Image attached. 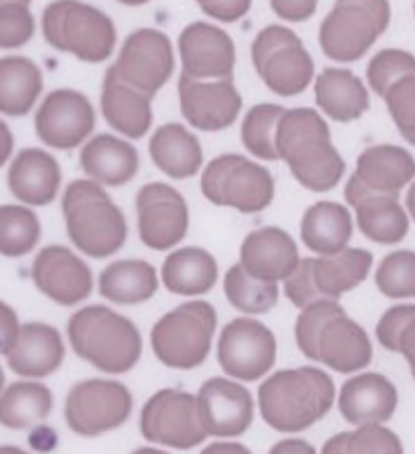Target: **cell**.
Masks as SVG:
<instances>
[{
    "mask_svg": "<svg viewBox=\"0 0 415 454\" xmlns=\"http://www.w3.org/2000/svg\"><path fill=\"white\" fill-rule=\"evenodd\" d=\"M34 29V15L26 3H0V48L26 46Z\"/></svg>",
    "mask_w": 415,
    "mask_h": 454,
    "instance_id": "obj_44",
    "label": "cell"
},
{
    "mask_svg": "<svg viewBox=\"0 0 415 454\" xmlns=\"http://www.w3.org/2000/svg\"><path fill=\"white\" fill-rule=\"evenodd\" d=\"M204 452L210 454V452H249V450L241 444H212L208 446Z\"/></svg>",
    "mask_w": 415,
    "mask_h": 454,
    "instance_id": "obj_51",
    "label": "cell"
},
{
    "mask_svg": "<svg viewBox=\"0 0 415 454\" xmlns=\"http://www.w3.org/2000/svg\"><path fill=\"white\" fill-rule=\"evenodd\" d=\"M388 0H339L320 26V48L339 63L359 60L387 32Z\"/></svg>",
    "mask_w": 415,
    "mask_h": 454,
    "instance_id": "obj_9",
    "label": "cell"
},
{
    "mask_svg": "<svg viewBox=\"0 0 415 454\" xmlns=\"http://www.w3.org/2000/svg\"><path fill=\"white\" fill-rule=\"evenodd\" d=\"M9 367L23 378H46L63 365L65 345L57 328L32 322L20 326V334L7 353Z\"/></svg>",
    "mask_w": 415,
    "mask_h": 454,
    "instance_id": "obj_25",
    "label": "cell"
},
{
    "mask_svg": "<svg viewBox=\"0 0 415 454\" xmlns=\"http://www.w3.org/2000/svg\"><path fill=\"white\" fill-rule=\"evenodd\" d=\"M158 291L156 268L144 260L114 262L100 274V294L111 303L137 305Z\"/></svg>",
    "mask_w": 415,
    "mask_h": 454,
    "instance_id": "obj_35",
    "label": "cell"
},
{
    "mask_svg": "<svg viewBox=\"0 0 415 454\" xmlns=\"http://www.w3.org/2000/svg\"><path fill=\"white\" fill-rule=\"evenodd\" d=\"M270 4L280 20L301 23L316 13L318 0H270Z\"/></svg>",
    "mask_w": 415,
    "mask_h": 454,
    "instance_id": "obj_46",
    "label": "cell"
},
{
    "mask_svg": "<svg viewBox=\"0 0 415 454\" xmlns=\"http://www.w3.org/2000/svg\"><path fill=\"white\" fill-rule=\"evenodd\" d=\"M356 207L357 226L370 241L393 245L407 237L409 218L399 204V198L380 193H365L351 200Z\"/></svg>",
    "mask_w": 415,
    "mask_h": 454,
    "instance_id": "obj_32",
    "label": "cell"
},
{
    "mask_svg": "<svg viewBox=\"0 0 415 454\" xmlns=\"http://www.w3.org/2000/svg\"><path fill=\"white\" fill-rule=\"evenodd\" d=\"M224 294L229 303L243 314H268L278 303L277 282L258 280L237 263L224 276Z\"/></svg>",
    "mask_w": 415,
    "mask_h": 454,
    "instance_id": "obj_37",
    "label": "cell"
},
{
    "mask_svg": "<svg viewBox=\"0 0 415 454\" xmlns=\"http://www.w3.org/2000/svg\"><path fill=\"white\" fill-rule=\"evenodd\" d=\"M13 147H15L13 133H11L7 122L0 121V168L9 162L11 154H13Z\"/></svg>",
    "mask_w": 415,
    "mask_h": 454,
    "instance_id": "obj_49",
    "label": "cell"
},
{
    "mask_svg": "<svg viewBox=\"0 0 415 454\" xmlns=\"http://www.w3.org/2000/svg\"><path fill=\"white\" fill-rule=\"evenodd\" d=\"M48 44L85 63H102L117 44V29L108 15L79 0H54L42 15Z\"/></svg>",
    "mask_w": 415,
    "mask_h": 454,
    "instance_id": "obj_6",
    "label": "cell"
},
{
    "mask_svg": "<svg viewBox=\"0 0 415 454\" xmlns=\"http://www.w3.org/2000/svg\"><path fill=\"white\" fill-rule=\"evenodd\" d=\"M415 164L407 150L399 145H374L357 158V170L345 187V200L365 193L399 198L401 189L413 181Z\"/></svg>",
    "mask_w": 415,
    "mask_h": 454,
    "instance_id": "obj_20",
    "label": "cell"
},
{
    "mask_svg": "<svg viewBox=\"0 0 415 454\" xmlns=\"http://www.w3.org/2000/svg\"><path fill=\"white\" fill-rule=\"evenodd\" d=\"M399 395L395 384L382 373H359L347 380L339 396V411L351 426L384 423L395 415Z\"/></svg>",
    "mask_w": 415,
    "mask_h": 454,
    "instance_id": "obj_24",
    "label": "cell"
},
{
    "mask_svg": "<svg viewBox=\"0 0 415 454\" xmlns=\"http://www.w3.org/2000/svg\"><path fill=\"white\" fill-rule=\"evenodd\" d=\"M150 156L164 175L173 179H189L201 168V145L193 133L179 122L156 129L150 139Z\"/></svg>",
    "mask_w": 415,
    "mask_h": 454,
    "instance_id": "obj_30",
    "label": "cell"
},
{
    "mask_svg": "<svg viewBox=\"0 0 415 454\" xmlns=\"http://www.w3.org/2000/svg\"><path fill=\"white\" fill-rule=\"evenodd\" d=\"M314 90L316 102L333 121H357L370 108V94L362 79L347 69H325Z\"/></svg>",
    "mask_w": 415,
    "mask_h": 454,
    "instance_id": "obj_29",
    "label": "cell"
},
{
    "mask_svg": "<svg viewBox=\"0 0 415 454\" xmlns=\"http://www.w3.org/2000/svg\"><path fill=\"white\" fill-rule=\"evenodd\" d=\"M83 173L108 187H121L129 183L139 170L137 150L127 141L108 133L96 135L79 156Z\"/></svg>",
    "mask_w": 415,
    "mask_h": 454,
    "instance_id": "obj_28",
    "label": "cell"
},
{
    "mask_svg": "<svg viewBox=\"0 0 415 454\" xmlns=\"http://www.w3.org/2000/svg\"><path fill=\"white\" fill-rule=\"evenodd\" d=\"M255 71L278 96H297L314 79V60L297 34L283 26H268L252 44Z\"/></svg>",
    "mask_w": 415,
    "mask_h": 454,
    "instance_id": "obj_11",
    "label": "cell"
},
{
    "mask_svg": "<svg viewBox=\"0 0 415 454\" xmlns=\"http://www.w3.org/2000/svg\"><path fill=\"white\" fill-rule=\"evenodd\" d=\"M322 450L328 454L337 452H395L401 454V440L390 429L378 423H362L356 432H343L328 440Z\"/></svg>",
    "mask_w": 415,
    "mask_h": 454,
    "instance_id": "obj_40",
    "label": "cell"
},
{
    "mask_svg": "<svg viewBox=\"0 0 415 454\" xmlns=\"http://www.w3.org/2000/svg\"><path fill=\"white\" fill-rule=\"evenodd\" d=\"M353 235L351 214L337 201H318L303 214L301 239L305 247L320 255H334L347 247Z\"/></svg>",
    "mask_w": 415,
    "mask_h": 454,
    "instance_id": "obj_31",
    "label": "cell"
},
{
    "mask_svg": "<svg viewBox=\"0 0 415 454\" xmlns=\"http://www.w3.org/2000/svg\"><path fill=\"white\" fill-rule=\"evenodd\" d=\"M277 154L309 192H331L343 179L345 160L333 145L331 129L311 108L285 110L277 127Z\"/></svg>",
    "mask_w": 415,
    "mask_h": 454,
    "instance_id": "obj_1",
    "label": "cell"
},
{
    "mask_svg": "<svg viewBox=\"0 0 415 454\" xmlns=\"http://www.w3.org/2000/svg\"><path fill=\"white\" fill-rule=\"evenodd\" d=\"M152 98L131 88L117 75V71L108 69L102 85V113L108 125L123 133L125 137L142 139L152 127Z\"/></svg>",
    "mask_w": 415,
    "mask_h": 454,
    "instance_id": "obj_27",
    "label": "cell"
},
{
    "mask_svg": "<svg viewBox=\"0 0 415 454\" xmlns=\"http://www.w3.org/2000/svg\"><path fill=\"white\" fill-rule=\"evenodd\" d=\"M44 88L40 67L26 57L0 59V113L26 116Z\"/></svg>",
    "mask_w": 415,
    "mask_h": 454,
    "instance_id": "obj_34",
    "label": "cell"
},
{
    "mask_svg": "<svg viewBox=\"0 0 415 454\" xmlns=\"http://www.w3.org/2000/svg\"><path fill=\"white\" fill-rule=\"evenodd\" d=\"M249 7H252V0H215V3L201 7V11L216 21L235 23L247 13Z\"/></svg>",
    "mask_w": 415,
    "mask_h": 454,
    "instance_id": "obj_47",
    "label": "cell"
},
{
    "mask_svg": "<svg viewBox=\"0 0 415 454\" xmlns=\"http://www.w3.org/2000/svg\"><path fill=\"white\" fill-rule=\"evenodd\" d=\"M183 73L193 79H233L235 44L227 32L195 21L181 32Z\"/></svg>",
    "mask_w": 415,
    "mask_h": 454,
    "instance_id": "obj_22",
    "label": "cell"
},
{
    "mask_svg": "<svg viewBox=\"0 0 415 454\" xmlns=\"http://www.w3.org/2000/svg\"><path fill=\"white\" fill-rule=\"evenodd\" d=\"M195 3H198V4H200V7H206V4L215 3V0H195Z\"/></svg>",
    "mask_w": 415,
    "mask_h": 454,
    "instance_id": "obj_53",
    "label": "cell"
},
{
    "mask_svg": "<svg viewBox=\"0 0 415 454\" xmlns=\"http://www.w3.org/2000/svg\"><path fill=\"white\" fill-rule=\"evenodd\" d=\"M216 309L208 301H189L152 328V348L173 370H195L208 359L216 330Z\"/></svg>",
    "mask_w": 415,
    "mask_h": 454,
    "instance_id": "obj_7",
    "label": "cell"
},
{
    "mask_svg": "<svg viewBox=\"0 0 415 454\" xmlns=\"http://www.w3.org/2000/svg\"><path fill=\"white\" fill-rule=\"evenodd\" d=\"M139 429L148 442L176 450H189L208 438L195 396L173 388L156 392L144 404Z\"/></svg>",
    "mask_w": 415,
    "mask_h": 454,
    "instance_id": "obj_13",
    "label": "cell"
},
{
    "mask_svg": "<svg viewBox=\"0 0 415 454\" xmlns=\"http://www.w3.org/2000/svg\"><path fill=\"white\" fill-rule=\"evenodd\" d=\"M415 73V60L409 52L405 51H388L378 52L374 59L370 60L368 65V82L372 90L376 91L378 96L384 94V90L388 88L390 83L396 82V79L403 75H411Z\"/></svg>",
    "mask_w": 415,
    "mask_h": 454,
    "instance_id": "obj_45",
    "label": "cell"
},
{
    "mask_svg": "<svg viewBox=\"0 0 415 454\" xmlns=\"http://www.w3.org/2000/svg\"><path fill=\"white\" fill-rule=\"evenodd\" d=\"M3 386H4V372L3 367H0V390H3Z\"/></svg>",
    "mask_w": 415,
    "mask_h": 454,
    "instance_id": "obj_54",
    "label": "cell"
},
{
    "mask_svg": "<svg viewBox=\"0 0 415 454\" xmlns=\"http://www.w3.org/2000/svg\"><path fill=\"white\" fill-rule=\"evenodd\" d=\"M20 334V320L7 303L0 301V355H7Z\"/></svg>",
    "mask_w": 415,
    "mask_h": 454,
    "instance_id": "obj_48",
    "label": "cell"
},
{
    "mask_svg": "<svg viewBox=\"0 0 415 454\" xmlns=\"http://www.w3.org/2000/svg\"><path fill=\"white\" fill-rule=\"evenodd\" d=\"M67 232L82 254L102 260L123 247L127 220L96 181H73L63 195Z\"/></svg>",
    "mask_w": 415,
    "mask_h": 454,
    "instance_id": "obj_5",
    "label": "cell"
},
{
    "mask_svg": "<svg viewBox=\"0 0 415 454\" xmlns=\"http://www.w3.org/2000/svg\"><path fill=\"white\" fill-rule=\"evenodd\" d=\"M260 413L280 434H297L320 421L334 403V382L318 367L283 370L260 386Z\"/></svg>",
    "mask_w": 415,
    "mask_h": 454,
    "instance_id": "obj_3",
    "label": "cell"
},
{
    "mask_svg": "<svg viewBox=\"0 0 415 454\" xmlns=\"http://www.w3.org/2000/svg\"><path fill=\"white\" fill-rule=\"evenodd\" d=\"M218 361L229 376L255 382L270 372L277 361V339L262 322L239 317L223 330Z\"/></svg>",
    "mask_w": 415,
    "mask_h": 454,
    "instance_id": "obj_15",
    "label": "cell"
},
{
    "mask_svg": "<svg viewBox=\"0 0 415 454\" xmlns=\"http://www.w3.org/2000/svg\"><path fill=\"white\" fill-rule=\"evenodd\" d=\"M139 239L145 247L167 251L183 241L189 229V210L183 195L167 183H150L137 193Z\"/></svg>",
    "mask_w": 415,
    "mask_h": 454,
    "instance_id": "obj_16",
    "label": "cell"
},
{
    "mask_svg": "<svg viewBox=\"0 0 415 454\" xmlns=\"http://www.w3.org/2000/svg\"><path fill=\"white\" fill-rule=\"evenodd\" d=\"M113 69L131 88L154 98L175 71L173 44L158 29H137L125 40Z\"/></svg>",
    "mask_w": 415,
    "mask_h": 454,
    "instance_id": "obj_14",
    "label": "cell"
},
{
    "mask_svg": "<svg viewBox=\"0 0 415 454\" xmlns=\"http://www.w3.org/2000/svg\"><path fill=\"white\" fill-rule=\"evenodd\" d=\"M285 106L278 104H258L243 119L241 139L249 154L262 160H278L277 154V127Z\"/></svg>",
    "mask_w": 415,
    "mask_h": 454,
    "instance_id": "obj_39",
    "label": "cell"
},
{
    "mask_svg": "<svg viewBox=\"0 0 415 454\" xmlns=\"http://www.w3.org/2000/svg\"><path fill=\"white\" fill-rule=\"evenodd\" d=\"M201 193L215 206H229L243 214L266 210L274 200L270 170L239 154L218 156L201 175Z\"/></svg>",
    "mask_w": 415,
    "mask_h": 454,
    "instance_id": "obj_10",
    "label": "cell"
},
{
    "mask_svg": "<svg viewBox=\"0 0 415 454\" xmlns=\"http://www.w3.org/2000/svg\"><path fill=\"white\" fill-rule=\"evenodd\" d=\"M52 392L38 382H15L0 396V426L27 429L51 415Z\"/></svg>",
    "mask_w": 415,
    "mask_h": 454,
    "instance_id": "obj_36",
    "label": "cell"
},
{
    "mask_svg": "<svg viewBox=\"0 0 415 454\" xmlns=\"http://www.w3.org/2000/svg\"><path fill=\"white\" fill-rule=\"evenodd\" d=\"M376 339L384 348L403 353L413 367L415 353V308L413 305H396L380 317L376 326Z\"/></svg>",
    "mask_w": 415,
    "mask_h": 454,
    "instance_id": "obj_41",
    "label": "cell"
},
{
    "mask_svg": "<svg viewBox=\"0 0 415 454\" xmlns=\"http://www.w3.org/2000/svg\"><path fill=\"white\" fill-rule=\"evenodd\" d=\"M376 286L390 299H411L415 294V254L395 251L376 270Z\"/></svg>",
    "mask_w": 415,
    "mask_h": 454,
    "instance_id": "obj_42",
    "label": "cell"
},
{
    "mask_svg": "<svg viewBox=\"0 0 415 454\" xmlns=\"http://www.w3.org/2000/svg\"><path fill=\"white\" fill-rule=\"evenodd\" d=\"M387 100L388 113L396 129L409 144L415 141V73L403 75L388 85L380 96Z\"/></svg>",
    "mask_w": 415,
    "mask_h": 454,
    "instance_id": "obj_43",
    "label": "cell"
},
{
    "mask_svg": "<svg viewBox=\"0 0 415 454\" xmlns=\"http://www.w3.org/2000/svg\"><path fill=\"white\" fill-rule=\"evenodd\" d=\"M60 167L54 156L38 147L21 150L11 162L9 189L17 200L29 206H48L57 200L60 187Z\"/></svg>",
    "mask_w": 415,
    "mask_h": 454,
    "instance_id": "obj_26",
    "label": "cell"
},
{
    "mask_svg": "<svg viewBox=\"0 0 415 454\" xmlns=\"http://www.w3.org/2000/svg\"><path fill=\"white\" fill-rule=\"evenodd\" d=\"M96 127V113L88 98L75 90H57L48 94L35 114V131L46 145L73 150Z\"/></svg>",
    "mask_w": 415,
    "mask_h": 454,
    "instance_id": "obj_17",
    "label": "cell"
},
{
    "mask_svg": "<svg viewBox=\"0 0 415 454\" xmlns=\"http://www.w3.org/2000/svg\"><path fill=\"white\" fill-rule=\"evenodd\" d=\"M40 220L26 206H0V255L23 257L40 241Z\"/></svg>",
    "mask_w": 415,
    "mask_h": 454,
    "instance_id": "obj_38",
    "label": "cell"
},
{
    "mask_svg": "<svg viewBox=\"0 0 415 454\" xmlns=\"http://www.w3.org/2000/svg\"><path fill=\"white\" fill-rule=\"evenodd\" d=\"M218 266L216 260L200 247H185L170 254L162 266V282L170 293L204 294L216 285Z\"/></svg>",
    "mask_w": 415,
    "mask_h": 454,
    "instance_id": "obj_33",
    "label": "cell"
},
{
    "mask_svg": "<svg viewBox=\"0 0 415 454\" xmlns=\"http://www.w3.org/2000/svg\"><path fill=\"white\" fill-rule=\"evenodd\" d=\"M133 411L127 386L111 380H88L73 386L65 403V419L77 435L94 438L123 426Z\"/></svg>",
    "mask_w": 415,
    "mask_h": 454,
    "instance_id": "obj_12",
    "label": "cell"
},
{
    "mask_svg": "<svg viewBox=\"0 0 415 454\" xmlns=\"http://www.w3.org/2000/svg\"><path fill=\"white\" fill-rule=\"evenodd\" d=\"M198 411L208 435L235 438L254 421V398L246 386L227 378H212L200 388Z\"/></svg>",
    "mask_w": 415,
    "mask_h": 454,
    "instance_id": "obj_19",
    "label": "cell"
},
{
    "mask_svg": "<svg viewBox=\"0 0 415 454\" xmlns=\"http://www.w3.org/2000/svg\"><path fill=\"white\" fill-rule=\"evenodd\" d=\"M372 262L374 257L370 251L359 247L299 260L297 268L285 278V294L295 308H305L316 299H339L368 278Z\"/></svg>",
    "mask_w": 415,
    "mask_h": 454,
    "instance_id": "obj_8",
    "label": "cell"
},
{
    "mask_svg": "<svg viewBox=\"0 0 415 454\" xmlns=\"http://www.w3.org/2000/svg\"><path fill=\"white\" fill-rule=\"evenodd\" d=\"M0 3H26V4H29V0H0Z\"/></svg>",
    "mask_w": 415,
    "mask_h": 454,
    "instance_id": "obj_55",
    "label": "cell"
},
{
    "mask_svg": "<svg viewBox=\"0 0 415 454\" xmlns=\"http://www.w3.org/2000/svg\"><path fill=\"white\" fill-rule=\"evenodd\" d=\"M67 333L73 351L104 373L129 372L142 357V334L136 324L104 305L73 314Z\"/></svg>",
    "mask_w": 415,
    "mask_h": 454,
    "instance_id": "obj_4",
    "label": "cell"
},
{
    "mask_svg": "<svg viewBox=\"0 0 415 454\" xmlns=\"http://www.w3.org/2000/svg\"><path fill=\"white\" fill-rule=\"evenodd\" d=\"M181 113L200 131H223L233 125L241 113V96L233 79L201 82L181 73Z\"/></svg>",
    "mask_w": 415,
    "mask_h": 454,
    "instance_id": "obj_18",
    "label": "cell"
},
{
    "mask_svg": "<svg viewBox=\"0 0 415 454\" xmlns=\"http://www.w3.org/2000/svg\"><path fill=\"white\" fill-rule=\"evenodd\" d=\"M119 3L127 4V7H142V4L150 3V0H119Z\"/></svg>",
    "mask_w": 415,
    "mask_h": 454,
    "instance_id": "obj_52",
    "label": "cell"
},
{
    "mask_svg": "<svg viewBox=\"0 0 415 454\" xmlns=\"http://www.w3.org/2000/svg\"><path fill=\"white\" fill-rule=\"evenodd\" d=\"M301 309L295 339L305 357L320 361L339 373H353L370 365L368 334L345 314L337 299H316Z\"/></svg>",
    "mask_w": 415,
    "mask_h": 454,
    "instance_id": "obj_2",
    "label": "cell"
},
{
    "mask_svg": "<svg viewBox=\"0 0 415 454\" xmlns=\"http://www.w3.org/2000/svg\"><path fill=\"white\" fill-rule=\"evenodd\" d=\"M32 278L40 293L67 308L82 303L94 288V276H91L88 263L60 245H51L40 251L34 260Z\"/></svg>",
    "mask_w": 415,
    "mask_h": 454,
    "instance_id": "obj_21",
    "label": "cell"
},
{
    "mask_svg": "<svg viewBox=\"0 0 415 454\" xmlns=\"http://www.w3.org/2000/svg\"><path fill=\"white\" fill-rule=\"evenodd\" d=\"M299 263V251L289 232L264 226L249 232L241 245V268L258 280L277 282L289 276Z\"/></svg>",
    "mask_w": 415,
    "mask_h": 454,
    "instance_id": "obj_23",
    "label": "cell"
},
{
    "mask_svg": "<svg viewBox=\"0 0 415 454\" xmlns=\"http://www.w3.org/2000/svg\"><path fill=\"white\" fill-rule=\"evenodd\" d=\"M272 452H314V446L301 440H285L272 448Z\"/></svg>",
    "mask_w": 415,
    "mask_h": 454,
    "instance_id": "obj_50",
    "label": "cell"
}]
</instances>
